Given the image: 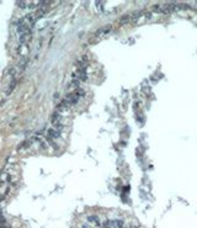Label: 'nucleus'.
<instances>
[{
	"label": "nucleus",
	"instance_id": "f257e3e1",
	"mask_svg": "<svg viewBox=\"0 0 197 228\" xmlns=\"http://www.w3.org/2000/svg\"><path fill=\"white\" fill-rule=\"evenodd\" d=\"M112 25H107V26H104V27H101L100 30H97L96 32H95V35H94V37H96V38H104V37H106L107 35H110L111 32H112Z\"/></svg>",
	"mask_w": 197,
	"mask_h": 228
}]
</instances>
